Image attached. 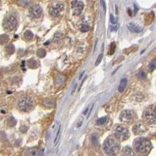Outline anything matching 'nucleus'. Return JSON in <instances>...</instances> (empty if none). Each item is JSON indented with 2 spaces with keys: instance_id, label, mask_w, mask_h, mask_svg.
Returning <instances> with one entry per match:
<instances>
[{
  "instance_id": "f257e3e1",
  "label": "nucleus",
  "mask_w": 156,
  "mask_h": 156,
  "mask_svg": "<svg viewBox=\"0 0 156 156\" xmlns=\"http://www.w3.org/2000/svg\"><path fill=\"white\" fill-rule=\"evenodd\" d=\"M119 145L115 139L109 138L106 139L103 144V149L106 155L109 156H113L118 152Z\"/></svg>"
},
{
  "instance_id": "f03ea898",
  "label": "nucleus",
  "mask_w": 156,
  "mask_h": 156,
  "mask_svg": "<svg viewBox=\"0 0 156 156\" xmlns=\"http://www.w3.org/2000/svg\"><path fill=\"white\" fill-rule=\"evenodd\" d=\"M151 148V142L147 139H139L135 144V149L140 154H148Z\"/></svg>"
},
{
  "instance_id": "7ed1b4c3",
  "label": "nucleus",
  "mask_w": 156,
  "mask_h": 156,
  "mask_svg": "<svg viewBox=\"0 0 156 156\" xmlns=\"http://www.w3.org/2000/svg\"><path fill=\"white\" fill-rule=\"evenodd\" d=\"M34 105V102H33L32 98L29 96H25L20 99V101L18 102V108L20 109L22 112H27L31 111L33 108Z\"/></svg>"
},
{
  "instance_id": "20e7f679",
  "label": "nucleus",
  "mask_w": 156,
  "mask_h": 156,
  "mask_svg": "<svg viewBox=\"0 0 156 156\" xmlns=\"http://www.w3.org/2000/svg\"><path fill=\"white\" fill-rule=\"evenodd\" d=\"M115 137L119 141H125L129 137V131L126 126L119 125L115 130Z\"/></svg>"
},
{
  "instance_id": "39448f33",
  "label": "nucleus",
  "mask_w": 156,
  "mask_h": 156,
  "mask_svg": "<svg viewBox=\"0 0 156 156\" xmlns=\"http://www.w3.org/2000/svg\"><path fill=\"white\" fill-rule=\"evenodd\" d=\"M17 27V20L15 17L10 16L4 21V28L7 31L15 30Z\"/></svg>"
},
{
  "instance_id": "423d86ee",
  "label": "nucleus",
  "mask_w": 156,
  "mask_h": 156,
  "mask_svg": "<svg viewBox=\"0 0 156 156\" xmlns=\"http://www.w3.org/2000/svg\"><path fill=\"white\" fill-rule=\"evenodd\" d=\"M144 116L148 123H156V109H148L145 110Z\"/></svg>"
},
{
  "instance_id": "0eeeda50",
  "label": "nucleus",
  "mask_w": 156,
  "mask_h": 156,
  "mask_svg": "<svg viewBox=\"0 0 156 156\" xmlns=\"http://www.w3.org/2000/svg\"><path fill=\"white\" fill-rule=\"evenodd\" d=\"M71 4H72V7L74 9L73 15L79 16L84 9V3L80 2V1H73Z\"/></svg>"
},
{
  "instance_id": "6e6552de",
  "label": "nucleus",
  "mask_w": 156,
  "mask_h": 156,
  "mask_svg": "<svg viewBox=\"0 0 156 156\" xmlns=\"http://www.w3.org/2000/svg\"><path fill=\"white\" fill-rule=\"evenodd\" d=\"M30 14L33 18L37 19L42 15V9L38 5H34L30 9Z\"/></svg>"
},
{
  "instance_id": "1a4fd4ad",
  "label": "nucleus",
  "mask_w": 156,
  "mask_h": 156,
  "mask_svg": "<svg viewBox=\"0 0 156 156\" xmlns=\"http://www.w3.org/2000/svg\"><path fill=\"white\" fill-rule=\"evenodd\" d=\"M134 112L130 110H125L120 115V120L123 122L132 121L134 119Z\"/></svg>"
},
{
  "instance_id": "9d476101",
  "label": "nucleus",
  "mask_w": 156,
  "mask_h": 156,
  "mask_svg": "<svg viewBox=\"0 0 156 156\" xmlns=\"http://www.w3.org/2000/svg\"><path fill=\"white\" fill-rule=\"evenodd\" d=\"M64 10V6L63 4H61V3H58L54 6H52L51 9H50V14L53 17H55V16H58L60 14V12H62Z\"/></svg>"
},
{
  "instance_id": "9b49d317",
  "label": "nucleus",
  "mask_w": 156,
  "mask_h": 156,
  "mask_svg": "<svg viewBox=\"0 0 156 156\" xmlns=\"http://www.w3.org/2000/svg\"><path fill=\"white\" fill-rule=\"evenodd\" d=\"M127 28L129 29L130 31L134 33H141L143 31V28L138 25L135 24L134 23H130L129 24L127 25Z\"/></svg>"
},
{
  "instance_id": "f8f14e48",
  "label": "nucleus",
  "mask_w": 156,
  "mask_h": 156,
  "mask_svg": "<svg viewBox=\"0 0 156 156\" xmlns=\"http://www.w3.org/2000/svg\"><path fill=\"white\" fill-rule=\"evenodd\" d=\"M122 156H135L134 151L130 147H125L122 153Z\"/></svg>"
},
{
  "instance_id": "ddd939ff",
  "label": "nucleus",
  "mask_w": 156,
  "mask_h": 156,
  "mask_svg": "<svg viewBox=\"0 0 156 156\" xmlns=\"http://www.w3.org/2000/svg\"><path fill=\"white\" fill-rule=\"evenodd\" d=\"M126 84H127V80L123 78V79H122L119 82V86H118V91L119 92L122 93V92H123V91L125 90V87L126 86Z\"/></svg>"
},
{
  "instance_id": "4468645a",
  "label": "nucleus",
  "mask_w": 156,
  "mask_h": 156,
  "mask_svg": "<svg viewBox=\"0 0 156 156\" xmlns=\"http://www.w3.org/2000/svg\"><path fill=\"white\" fill-rule=\"evenodd\" d=\"M44 105H45V106L46 107H53L55 104V102L54 100H52V99H45V101L43 102Z\"/></svg>"
},
{
  "instance_id": "2eb2a0df",
  "label": "nucleus",
  "mask_w": 156,
  "mask_h": 156,
  "mask_svg": "<svg viewBox=\"0 0 156 156\" xmlns=\"http://www.w3.org/2000/svg\"><path fill=\"white\" fill-rule=\"evenodd\" d=\"M133 131L135 134H140L141 133H143V130L141 129V124H137L135 125L133 128Z\"/></svg>"
},
{
  "instance_id": "dca6fc26",
  "label": "nucleus",
  "mask_w": 156,
  "mask_h": 156,
  "mask_svg": "<svg viewBox=\"0 0 156 156\" xmlns=\"http://www.w3.org/2000/svg\"><path fill=\"white\" fill-rule=\"evenodd\" d=\"M6 51L8 54L10 55L14 53V52H15V47H14V45H12V44L6 45Z\"/></svg>"
},
{
  "instance_id": "f3484780",
  "label": "nucleus",
  "mask_w": 156,
  "mask_h": 156,
  "mask_svg": "<svg viewBox=\"0 0 156 156\" xmlns=\"http://www.w3.org/2000/svg\"><path fill=\"white\" fill-rule=\"evenodd\" d=\"M10 40V37L6 35H2L0 36V42L2 45H4V44H6Z\"/></svg>"
},
{
  "instance_id": "a211bd4d",
  "label": "nucleus",
  "mask_w": 156,
  "mask_h": 156,
  "mask_svg": "<svg viewBox=\"0 0 156 156\" xmlns=\"http://www.w3.org/2000/svg\"><path fill=\"white\" fill-rule=\"evenodd\" d=\"M107 120H108V117H102V118H99L97 119L96 124L98 126H102L104 125L105 123H106Z\"/></svg>"
},
{
  "instance_id": "6ab92c4d",
  "label": "nucleus",
  "mask_w": 156,
  "mask_h": 156,
  "mask_svg": "<svg viewBox=\"0 0 156 156\" xmlns=\"http://www.w3.org/2000/svg\"><path fill=\"white\" fill-rule=\"evenodd\" d=\"M27 64H28V67L29 68H31V69H35V68H37V61H35V60H30L27 62Z\"/></svg>"
},
{
  "instance_id": "aec40b11",
  "label": "nucleus",
  "mask_w": 156,
  "mask_h": 156,
  "mask_svg": "<svg viewBox=\"0 0 156 156\" xmlns=\"http://www.w3.org/2000/svg\"><path fill=\"white\" fill-rule=\"evenodd\" d=\"M24 36L25 39L30 41V40H31L34 37V34L31 31H25Z\"/></svg>"
},
{
  "instance_id": "412c9836",
  "label": "nucleus",
  "mask_w": 156,
  "mask_h": 156,
  "mask_svg": "<svg viewBox=\"0 0 156 156\" xmlns=\"http://www.w3.org/2000/svg\"><path fill=\"white\" fill-rule=\"evenodd\" d=\"M17 124V120H16L13 117H10L7 120V125L10 127H12V126H14Z\"/></svg>"
},
{
  "instance_id": "4be33fe9",
  "label": "nucleus",
  "mask_w": 156,
  "mask_h": 156,
  "mask_svg": "<svg viewBox=\"0 0 156 156\" xmlns=\"http://www.w3.org/2000/svg\"><path fill=\"white\" fill-rule=\"evenodd\" d=\"M37 55L40 58H44L46 55V51L43 49H40L37 50Z\"/></svg>"
},
{
  "instance_id": "5701e85b",
  "label": "nucleus",
  "mask_w": 156,
  "mask_h": 156,
  "mask_svg": "<svg viewBox=\"0 0 156 156\" xmlns=\"http://www.w3.org/2000/svg\"><path fill=\"white\" fill-rule=\"evenodd\" d=\"M37 155V149L35 148L28 150L27 152V156H36Z\"/></svg>"
},
{
  "instance_id": "b1692460",
  "label": "nucleus",
  "mask_w": 156,
  "mask_h": 156,
  "mask_svg": "<svg viewBox=\"0 0 156 156\" xmlns=\"http://www.w3.org/2000/svg\"><path fill=\"white\" fill-rule=\"evenodd\" d=\"M115 49H116V44L114 42L112 43L110 45V47H109V55H112L115 52Z\"/></svg>"
},
{
  "instance_id": "393cba45",
  "label": "nucleus",
  "mask_w": 156,
  "mask_h": 156,
  "mask_svg": "<svg viewBox=\"0 0 156 156\" xmlns=\"http://www.w3.org/2000/svg\"><path fill=\"white\" fill-rule=\"evenodd\" d=\"M89 30V26L87 24H84L81 25L80 27V31L82 32H87V31Z\"/></svg>"
},
{
  "instance_id": "a878e982",
  "label": "nucleus",
  "mask_w": 156,
  "mask_h": 156,
  "mask_svg": "<svg viewBox=\"0 0 156 156\" xmlns=\"http://www.w3.org/2000/svg\"><path fill=\"white\" fill-rule=\"evenodd\" d=\"M156 67V60H153L150 62V64H149V69L150 70H154V69H155Z\"/></svg>"
},
{
  "instance_id": "bb28decb",
  "label": "nucleus",
  "mask_w": 156,
  "mask_h": 156,
  "mask_svg": "<svg viewBox=\"0 0 156 156\" xmlns=\"http://www.w3.org/2000/svg\"><path fill=\"white\" fill-rule=\"evenodd\" d=\"M18 4L21 6H27L31 4V2H30V1H20V2H18Z\"/></svg>"
},
{
  "instance_id": "cd10ccee",
  "label": "nucleus",
  "mask_w": 156,
  "mask_h": 156,
  "mask_svg": "<svg viewBox=\"0 0 156 156\" xmlns=\"http://www.w3.org/2000/svg\"><path fill=\"white\" fill-rule=\"evenodd\" d=\"M60 131H61V126H59V129L57 130V134H56V136H55V138L54 141V144H56V143L59 141V138H60Z\"/></svg>"
},
{
  "instance_id": "c85d7f7f",
  "label": "nucleus",
  "mask_w": 156,
  "mask_h": 156,
  "mask_svg": "<svg viewBox=\"0 0 156 156\" xmlns=\"http://www.w3.org/2000/svg\"><path fill=\"white\" fill-rule=\"evenodd\" d=\"M102 58H103V54L99 55L98 57V59H97V60H96V62H95V66H98L100 62H102Z\"/></svg>"
},
{
  "instance_id": "c756f323",
  "label": "nucleus",
  "mask_w": 156,
  "mask_h": 156,
  "mask_svg": "<svg viewBox=\"0 0 156 156\" xmlns=\"http://www.w3.org/2000/svg\"><path fill=\"white\" fill-rule=\"evenodd\" d=\"M110 21H111V23L112 24V25H116V22H117V20H116V19H115L114 18V17H113V16L112 15H110Z\"/></svg>"
},
{
  "instance_id": "7c9ffc66",
  "label": "nucleus",
  "mask_w": 156,
  "mask_h": 156,
  "mask_svg": "<svg viewBox=\"0 0 156 156\" xmlns=\"http://www.w3.org/2000/svg\"><path fill=\"white\" fill-rule=\"evenodd\" d=\"M138 77H141V78H144V77H145V73H144L143 71H141V72H140L138 73Z\"/></svg>"
},
{
  "instance_id": "2f4dec72",
  "label": "nucleus",
  "mask_w": 156,
  "mask_h": 156,
  "mask_svg": "<svg viewBox=\"0 0 156 156\" xmlns=\"http://www.w3.org/2000/svg\"><path fill=\"white\" fill-rule=\"evenodd\" d=\"M44 153H45V149L42 148L41 149V151H40L39 156H44Z\"/></svg>"
},
{
  "instance_id": "473e14b6",
  "label": "nucleus",
  "mask_w": 156,
  "mask_h": 156,
  "mask_svg": "<svg viewBox=\"0 0 156 156\" xmlns=\"http://www.w3.org/2000/svg\"><path fill=\"white\" fill-rule=\"evenodd\" d=\"M117 27H118V26H117V24L116 25H112L111 27L112 31H116L117 30Z\"/></svg>"
},
{
  "instance_id": "72a5a7b5",
  "label": "nucleus",
  "mask_w": 156,
  "mask_h": 156,
  "mask_svg": "<svg viewBox=\"0 0 156 156\" xmlns=\"http://www.w3.org/2000/svg\"><path fill=\"white\" fill-rule=\"evenodd\" d=\"M88 109H89V107H87V109H85V111L84 112V115H86V114H87V112H88Z\"/></svg>"
},
{
  "instance_id": "f704fd0d",
  "label": "nucleus",
  "mask_w": 156,
  "mask_h": 156,
  "mask_svg": "<svg viewBox=\"0 0 156 156\" xmlns=\"http://www.w3.org/2000/svg\"><path fill=\"white\" fill-rule=\"evenodd\" d=\"M128 12H129V15L131 16L132 15V12H130V9H128Z\"/></svg>"
}]
</instances>
